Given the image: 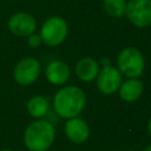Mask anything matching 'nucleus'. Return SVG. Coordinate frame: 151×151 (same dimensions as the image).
<instances>
[{"mask_svg": "<svg viewBox=\"0 0 151 151\" xmlns=\"http://www.w3.org/2000/svg\"><path fill=\"white\" fill-rule=\"evenodd\" d=\"M86 104L85 92L74 85L63 86L53 97L54 112L65 119L74 118L80 114Z\"/></svg>", "mask_w": 151, "mask_h": 151, "instance_id": "f257e3e1", "label": "nucleus"}, {"mask_svg": "<svg viewBox=\"0 0 151 151\" xmlns=\"http://www.w3.org/2000/svg\"><path fill=\"white\" fill-rule=\"evenodd\" d=\"M55 138V130L51 122L37 119L24 132V143L29 151H47Z\"/></svg>", "mask_w": 151, "mask_h": 151, "instance_id": "f03ea898", "label": "nucleus"}, {"mask_svg": "<svg viewBox=\"0 0 151 151\" xmlns=\"http://www.w3.org/2000/svg\"><path fill=\"white\" fill-rule=\"evenodd\" d=\"M117 68L126 78H139L145 68V59L138 48L125 47L117 57Z\"/></svg>", "mask_w": 151, "mask_h": 151, "instance_id": "7ed1b4c3", "label": "nucleus"}, {"mask_svg": "<svg viewBox=\"0 0 151 151\" xmlns=\"http://www.w3.org/2000/svg\"><path fill=\"white\" fill-rule=\"evenodd\" d=\"M39 34L42 44L48 47H57L65 41L68 34V25L63 17L53 15L44 21Z\"/></svg>", "mask_w": 151, "mask_h": 151, "instance_id": "20e7f679", "label": "nucleus"}, {"mask_svg": "<svg viewBox=\"0 0 151 151\" xmlns=\"http://www.w3.org/2000/svg\"><path fill=\"white\" fill-rule=\"evenodd\" d=\"M40 73H41L40 61L32 57H25L17 63L13 70V78L19 85L28 86L32 85L34 81H37Z\"/></svg>", "mask_w": 151, "mask_h": 151, "instance_id": "39448f33", "label": "nucleus"}, {"mask_svg": "<svg viewBox=\"0 0 151 151\" xmlns=\"http://www.w3.org/2000/svg\"><path fill=\"white\" fill-rule=\"evenodd\" d=\"M125 15L129 21L138 27L145 28L151 25V0H129Z\"/></svg>", "mask_w": 151, "mask_h": 151, "instance_id": "423d86ee", "label": "nucleus"}, {"mask_svg": "<svg viewBox=\"0 0 151 151\" xmlns=\"http://www.w3.org/2000/svg\"><path fill=\"white\" fill-rule=\"evenodd\" d=\"M122 73L116 66H103L96 78L98 91L105 96H110L118 92L119 86L122 84Z\"/></svg>", "mask_w": 151, "mask_h": 151, "instance_id": "0eeeda50", "label": "nucleus"}, {"mask_svg": "<svg viewBox=\"0 0 151 151\" xmlns=\"http://www.w3.org/2000/svg\"><path fill=\"white\" fill-rule=\"evenodd\" d=\"M7 26L12 34L20 38H25L34 33L37 28V21L32 14L27 12H18L11 15Z\"/></svg>", "mask_w": 151, "mask_h": 151, "instance_id": "6e6552de", "label": "nucleus"}, {"mask_svg": "<svg viewBox=\"0 0 151 151\" xmlns=\"http://www.w3.org/2000/svg\"><path fill=\"white\" fill-rule=\"evenodd\" d=\"M65 134L71 142L76 144H81L88 139L90 127L87 123L79 117L70 118L65 123Z\"/></svg>", "mask_w": 151, "mask_h": 151, "instance_id": "1a4fd4ad", "label": "nucleus"}, {"mask_svg": "<svg viewBox=\"0 0 151 151\" xmlns=\"http://www.w3.org/2000/svg\"><path fill=\"white\" fill-rule=\"evenodd\" d=\"M71 76V70L68 65L61 60L51 61L45 70V77L47 81L55 86L64 85Z\"/></svg>", "mask_w": 151, "mask_h": 151, "instance_id": "9d476101", "label": "nucleus"}, {"mask_svg": "<svg viewBox=\"0 0 151 151\" xmlns=\"http://www.w3.org/2000/svg\"><path fill=\"white\" fill-rule=\"evenodd\" d=\"M100 71V65L99 63L90 57H85L81 58L80 60L77 61L76 67H74V72L76 76L78 77V79H80L81 81L88 83L92 81L97 78L98 73Z\"/></svg>", "mask_w": 151, "mask_h": 151, "instance_id": "9b49d317", "label": "nucleus"}, {"mask_svg": "<svg viewBox=\"0 0 151 151\" xmlns=\"http://www.w3.org/2000/svg\"><path fill=\"white\" fill-rule=\"evenodd\" d=\"M143 91H144V85L142 80H139L138 78H127L125 81H122L118 93L124 101L132 103L140 98Z\"/></svg>", "mask_w": 151, "mask_h": 151, "instance_id": "f8f14e48", "label": "nucleus"}, {"mask_svg": "<svg viewBox=\"0 0 151 151\" xmlns=\"http://www.w3.org/2000/svg\"><path fill=\"white\" fill-rule=\"evenodd\" d=\"M26 107H27L29 116H32L33 118H37V119H42L48 113L50 103H48L47 98H45L42 96H33L32 98L28 99Z\"/></svg>", "mask_w": 151, "mask_h": 151, "instance_id": "ddd939ff", "label": "nucleus"}, {"mask_svg": "<svg viewBox=\"0 0 151 151\" xmlns=\"http://www.w3.org/2000/svg\"><path fill=\"white\" fill-rule=\"evenodd\" d=\"M126 4V0H103L105 12L113 18H120L125 14Z\"/></svg>", "mask_w": 151, "mask_h": 151, "instance_id": "4468645a", "label": "nucleus"}, {"mask_svg": "<svg viewBox=\"0 0 151 151\" xmlns=\"http://www.w3.org/2000/svg\"><path fill=\"white\" fill-rule=\"evenodd\" d=\"M42 44V40H41V37L40 34H37V33H32L27 37V45L32 48H37L39 47L40 45Z\"/></svg>", "mask_w": 151, "mask_h": 151, "instance_id": "2eb2a0df", "label": "nucleus"}, {"mask_svg": "<svg viewBox=\"0 0 151 151\" xmlns=\"http://www.w3.org/2000/svg\"><path fill=\"white\" fill-rule=\"evenodd\" d=\"M147 130H149V133H150V136H151V117H150L149 123H147Z\"/></svg>", "mask_w": 151, "mask_h": 151, "instance_id": "dca6fc26", "label": "nucleus"}, {"mask_svg": "<svg viewBox=\"0 0 151 151\" xmlns=\"http://www.w3.org/2000/svg\"><path fill=\"white\" fill-rule=\"evenodd\" d=\"M143 151H151V145H149V146H146V147H145V149H144Z\"/></svg>", "mask_w": 151, "mask_h": 151, "instance_id": "f3484780", "label": "nucleus"}, {"mask_svg": "<svg viewBox=\"0 0 151 151\" xmlns=\"http://www.w3.org/2000/svg\"><path fill=\"white\" fill-rule=\"evenodd\" d=\"M0 151H12V150H9V149H4V150H0Z\"/></svg>", "mask_w": 151, "mask_h": 151, "instance_id": "a211bd4d", "label": "nucleus"}]
</instances>
